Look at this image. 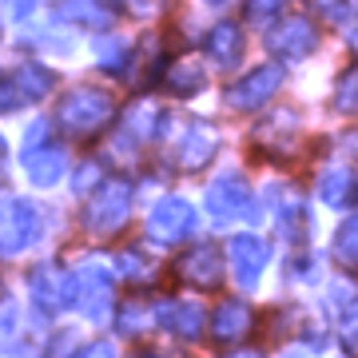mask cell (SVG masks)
<instances>
[{
    "mask_svg": "<svg viewBox=\"0 0 358 358\" xmlns=\"http://www.w3.org/2000/svg\"><path fill=\"white\" fill-rule=\"evenodd\" d=\"M40 239V211L28 199H0V255H20Z\"/></svg>",
    "mask_w": 358,
    "mask_h": 358,
    "instance_id": "3",
    "label": "cell"
},
{
    "mask_svg": "<svg viewBox=\"0 0 358 358\" xmlns=\"http://www.w3.org/2000/svg\"><path fill=\"white\" fill-rule=\"evenodd\" d=\"M247 331H251V307H247L243 299H227V303H219L215 319H211L215 343L231 346V343H239Z\"/></svg>",
    "mask_w": 358,
    "mask_h": 358,
    "instance_id": "14",
    "label": "cell"
},
{
    "mask_svg": "<svg viewBox=\"0 0 358 358\" xmlns=\"http://www.w3.org/2000/svg\"><path fill=\"white\" fill-rule=\"evenodd\" d=\"M355 195V171L350 167H327L319 179V199L327 207H346Z\"/></svg>",
    "mask_w": 358,
    "mask_h": 358,
    "instance_id": "20",
    "label": "cell"
},
{
    "mask_svg": "<svg viewBox=\"0 0 358 358\" xmlns=\"http://www.w3.org/2000/svg\"><path fill=\"white\" fill-rule=\"evenodd\" d=\"M334 259L343 263L346 271H358V211L346 219L338 235H334Z\"/></svg>",
    "mask_w": 358,
    "mask_h": 358,
    "instance_id": "25",
    "label": "cell"
},
{
    "mask_svg": "<svg viewBox=\"0 0 358 358\" xmlns=\"http://www.w3.org/2000/svg\"><path fill=\"white\" fill-rule=\"evenodd\" d=\"M227 255H231V275L239 279V287H255L263 267H267L271 251L259 235H235L227 247Z\"/></svg>",
    "mask_w": 358,
    "mask_h": 358,
    "instance_id": "13",
    "label": "cell"
},
{
    "mask_svg": "<svg viewBox=\"0 0 358 358\" xmlns=\"http://www.w3.org/2000/svg\"><path fill=\"white\" fill-rule=\"evenodd\" d=\"M334 108L346 115H358V68L338 76V84H334Z\"/></svg>",
    "mask_w": 358,
    "mask_h": 358,
    "instance_id": "27",
    "label": "cell"
},
{
    "mask_svg": "<svg viewBox=\"0 0 358 358\" xmlns=\"http://www.w3.org/2000/svg\"><path fill=\"white\" fill-rule=\"evenodd\" d=\"M28 291H32V299H36V307H40V310L56 315V310H64L68 303H76V275H64L60 267L44 263V267L32 271V279H28Z\"/></svg>",
    "mask_w": 358,
    "mask_h": 358,
    "instance_id": "7",
    "label": "cell"
},
{
    "mask_svg": "<svg viewBox=\"0 0 358 358\" xmlns=\"http://www.w3.org/2000/svg\"><path fill=\"white\" fill-rule=\"evenodd\" d=\"M96 171H100L96 164H84V167H80V179H76L80 192H88V183H96Z\"/></svg>",
    "mask_w": 358,
    "mask_h": 358,
    "instance_id": "34",
    "label": "cell"
},
{
    "mask_svg": "<svg viewBox=\"0 0 358 358\" xmlns=\"http://www.w3.org/2000/svg\"><path fill=\"white\" fill-rule=\"evenodd\" d=\"M60 16H68V20H76L84 28H108L115 13L108 8V0H64Z\"/></svg>",
    "mask_w": 358,
    "mask_h": 358,
    "instance_id": "22",
    "label": "cell"
},
{
    "mask_svg": "<svg viewBox=\"0 0 358 358\" xmlns=\"http://www.w3.org/2000/svg\"><path fill=\"white\" fill-rule=\"evenodd\" d=\"M207 56L215 60L219 68H235L239 56H243V32L231 24V20H219L207 36Z\"/></svg>",
    "mask_w": 358,
    "mask_h": 358,
    "instance_id": "16",
    "label": "cell"
},
{
    "mask_svg": "<svg viewBox=\"0 0 358 358\" xmlns=\"http://www.w3.org/2000/svg\"><path fill=\"white\" fill-rule=\"evenodd\" d=\"M148 4L152 0H124V8H131V13H148Z\"/></svg>",
    "mask_w": 358,
    "mask_h": 358,
    "instance_id": "36",
    "label": "cell"
},
{
    "mask_svg": "<svg viewBox=\"0 0 358 358\" xmlns=\"http://www.w3.org/2000/svg\"><path fill=\"white\" fill-rule=\"evenodd\" d=\"M24 171L36 187H52L56 179L64 176V152L60 148H44V143L24 148Z\"/></svg>",
    "mask_w": 358,
    "mask_h": 358,
    "instance_id": "15",
    "label": "cell"
},
{
    "mask_svg": "<svg viewBox=\"0 0 358 358\" xmlns=\"http://www.w3.org/2000/svg\"><path fill=\"white\" fill-rule=\"evenodd\" d=\"M215 152H219V131L211 124H203V120H195V124L183 128L171 155H176L179 171H199V167H207L215 159Z\"/></svg>",
    "mask_w": 358,
    "mask_h": 358,
    "instance_id": "8",
    "label": "cell"
},
{
    "mask_svg": "<svg viewBox=\"0 0 358 358\" xmlns=\"http://www.w3.org/2000/svg\"><path fill=\"white\" fill-rule=\"evenodd\" d=\"M115 271H120L128 282H148L152 279V263H148V255L136 251V247H128V251L115 255Z\"/></svg>",
    "mask_w": 358,
    "mask_h": 358,
    "instance_id": "26",
    "label": "cell"
},
{
    "mask_svg": "<svg viewBox=\"0 0 358 358\" xmlns=\"http://www.w3.org/2000/svg\"><path fill=\"white\" fill-rule=\"evenodd\" d=\"M72 358H115V346L108 343V338H96L92 346H84V350H76Z\"/></svg>",
    "mask_w": 358,
    "mask_h": 358,
    "instance_id": "30",
    "label": "cell"
},
{
    "mask_svg": "<svg viewBox=\"0 0 358 358\" xmlns=\"http://www.w3.org/2000/svg\"><path fill=\"white\" fill-rule=\"evenodd\" d=\"M159 124H164V112L152 108V103H140V108H131L128 112V120H124V128L120 131H124L128 140H136V143H148V140H155Z\"/></svg>",
    "mask_w": 358,
    "mask_h": 358,
    "instance_id": "23",
    "label": "cell"
},
{
    "mask_svg": "<svg viewBox=\"0 0 358 358\" xmlns=\"http://www.w3.org/2000/svg\"><path fill=\"white\" fill-rule=\"evenodd\" d=\"M255 148L263 155H275V159H287L299 148V115L294 112H275L271 120H263L255 128Z\"/></svg>",
    "mask_w": 358,
    "mask_h": 358,
    "instance_id": "10",
    "label": "cell"
},
{
    "mask_svg": "<svg viewBox=\"0 0 358 358\" xmlns=\"http://www.w3.org/2000/svg\"><path fill=\"white\" fill-rule=\"evenodd\" d=\"M267 44H271L275 56H282V60H303L307 52H315L319 36H315V24H310V20H303V16H287L279 28H271Z\"/></svg>",
    "mask_w": 358,
    "mask_h": 358,
    "instance_id": "12",
    "label": "cell"
},
{
    "mask_svg": "<svg viewBox=\"0 0 358 358\" xmlns=\"http://www.w3.org/2000/svg\"><path fill=\"white\" fill-rule=\"evenodd\" d=\"M4 155H8V143H4V136H0V164H4Z\"/></svg>",
    "mask_w": 358,
    "mask_h": 358,
    "instance_id": "38",
    "label": "cell"
},
{
    "mask_svg": "<svg viewBox=\"0 0 358 358\" xmlns=\"http://www.w3.org/2000/svg\"><path fill=\"white\" fill-rule=\"evenodd\" d=\"M287 8V0H247V20L251 24H267L271 16H279Z\"/></svg>",
    "mask_w": 358,
    "mask_h": 358,
    "instance_id": "28",
    "label": "cell"
},
{
    "mask_svg": "<svg viewBox=\"0 0 358 358\" xmlns=\"http://www.w3.org/2000/svg\"><path fill=\"white\" fill-rule=\"evenodd\" d=\"M128 215H131V187L124 179H108L84 207V227L92 235H115L128 223Z\"/></svg>",
    "mask_w": 358,
    "mask_h": 358,
    "instance_id": "2",
    "label": "cell"
},
{
    "mask_svg": "<svg viewBox=\"0 0 358 358\" xmlns=\"http://www.w3.org/2000/svg\"><path fill=\"white\" fill-rule=\"evenodd\" d=\"M192 231H195V207L187 199H179V195L155 203V211L148 215V235H152L155 243H179Z\"/></svg>",
    "mask_w": 358,
    "mask_h": 358,
    "instance_id": "6",
    "label": "cell"
},
{
    "mask_svg": "<svg viewBox=\"0 0 358 358\" xmlns=\"http://www.w3.org/2000/svg\"><path fill=\"white\" fill-rule=\"evenodd\" d=\"M207 211L219 219V223H247V219L259 215V203L251 187H247L239 176H219L211 187H207Z\"/></svg>",
    "mask_w": 358,
    "mask_h": 358,
    "instance_id": "4",
    "label": "cell"
},
{
    "mask_svg": "<svg viewBox=\"0 0 358 358\" xmlns=\"http://www.w3.org/2000/svg\"><path fill=\"white\" fill-rule=\"evenodd\" d=\"M211 4H227V0H211Z\"/></svg>",
    "mask_w": 358,
    "mask_h": 358,
    "instance_id": "40",
    "label": "cell"
},
{
    "mask_svg": "<svg viewBox=\"0 0 358 358\" xmlns=\"http://www.w3.org/2000/svg\"><path fill=\"white\" fill-rule=\"evenodd\" d=\"M16 103V92H13V80H0V112H8Z\"/></svg>",
    "mask_w": 358,
    "mask_h": 358,
    "instance_id": "33",
    "label": "cell"
},
{
    "mask_svg": "<svg viewBox=\"0 0 358 358\" xmlns=\"http://www.w3.org/2000/svg\"><path fill=\"white\" fill-rule=\"evenodd\" d=\"M331 307L338 310V331H343V346L350 355H358V291L350 287H331Z\"/></svg>",
    "mask_w": 358,
    "mask_h": 358,
    "instance_id": "18",
    "label": "cell"
},
{
    "mask_svg": "<svg viewBox=\"0 0 358 358\" xmlns=\"http://www.w3.org/2000/svg\"><path fill=\"white\" fill-rule=\"evenodd\" d=\"M112 275H108V267H100V263H84V267L76 271V307L84 319L92 322H103L108 319V310H112Z\"/></svg>",
    "mask_w": 358,
    "mask_h": 358,
    "instance_id": "5",
    "label": "cell"
},
{
    "mask_svg": "<svg viewBox=\"0 0 358 358\" xmlns=\"http://www.w3.org/2000/svg\"><path fill=\"white\" fill-rule=\"evenodd\" d=\"M327 16H331V20H338V24H343L346 16H350V0H331V4H327Z\"/></svg>",
    "mask_w": 358,
    "mask_h": 358,
    "instance_id": "31",
    "label": "cell"
},
{
    "mask_svg": "<svg viewBox=\"0 0 358 358\" xmlns=\"http://www.w3.org/2000/svg\"><path fill=\"white\" fill-rule=\"evenodd\" d=\"M13 92H16V103H36L44 100L52 92V84H56V76H52L48 68H40V64H24V68H16L13 76Z\"/></svg>",
    "mask_w": 358,
    "mask_h": 358,
    "instance_id": "19",
    "label": "cell"
},
{
    "mask_svg": "<svg viewBox=\"0 0 358 358\" xmlns=\"http://www.w3.org/2000/svg\"><path fill=\"white\" fill-rule=\"evenodd\" d=\"M227 358H263V350L259 346H243V350H231Z\"/></svg>",
    "mask_w": 358,
    "mask_h": 358,
    "instance_id": "35",
    "label": "cell"
},
{
    "mask_svg": "<svg viewBox=\"0 0 358 358\" xmlns=\"http://www.w3.org/2000/svg\"><path fill=\"white\" fill-rule=\"evenodd\" d=\"M355 52H358V28H355Z\"/></svg>",
    "mask_w": 358,
    "mask_h": 358,
    "instance_id": "39",
    "label": "cell"
},
{
    "mask_svg": "<svg viewBox=\"0 0 358 358\" xmlns=\"http://www.w3.org/2000/svg\"><path fill=\"white\" fill-rule=\"evenodd\" d=\"M124 60H128V48H124L120 40H103L100 44V64L115 68V64H124Z\"/></svg>",
    "mask_w": 358,
    "mask_h": 358,
    "instance_id": "29",
    "label": "cell"
},
{
    "mask_svg": "<svg viewBox=\"0 0 358 358\" xmlns=\"http://www.w3.org/2000/svg\"><path fill=\"white\" fill-rule=\"evenodd\" d=\"M112 115H115L112 92L80 84V88H72L64 100H60L56 124H60V131L72 136V140H88V136H96V131H103L108 124H112Z\"/></svg>",
    "mask_w": 358,
    "mask_h": 358,
    "instance_id": "1",
    "label": "cell"
},
{
    "mask_svg": "<svg viewBox=\"0 0 358 358\" xmlns=\"http://www.w3.org/2000/svg\"><path fill=\"white\" fill-rule=\"evenodd\" d=\"M32 8H36V0H8V13H13L16 20H24V16H32Z\"/></svg>",
    "mask_w": 358,
    "mask_h": 358,
    "instance_id": "32",
    "label": "cell"
},
{
    "mask_svg": "<svg viewBox=\"0 0 358 358\" xmlns=\"http://www.w3.org/2000/svg\"><path fill=\"white\" fill-rule=\"evenodd\" d=\"M140 358H171V355H159V350H143Z\"/></svg>",
    "mask_w": 358,
    "mask_h": 358,
    "instance_id": "37",
    "label": "cell"
},
{
    "mask_svg": "<svg viewBox=\"0 0 358 358\" xmlns=\"http://www.w3.org/2000/svg\"><path fill=\"white\" fill-rule=\"evenodd\" d=\"M164 84H167V92H176V96H195V92L203 88V64H199L195 56H183V60H176V64L167 68Z\"/></svg>",
    "mask_w": 358,
    "mask_h": 358,
    "instance_id": "21",
    "label": "cell"
},
{
    "mask_svg": "<svg viewBox=\"0 0 358 358\" xmlns=\"http://www.w3.org/2000/svg\"><path fill=\"white\" fill-rule=\"evenodd\" d=\"M159 322H164V331L179 334V338H199V331H203V307L199 303H164L159 307Z\"/></svg>",
    "mask_w": 358,
    "mask_h": 358,
    "instance_id": "17",
    "label": "cell"
},
{
    "mask_svg": "<svg viewBox=\"0 0 358 358\" xmlns=\"http://www.w3.org/2000/svg\"><path fill=\"white\" fill-rule=\"evenodd\" d=\"M176 271H179V279L192 282V287H199V291H215L219 279H223V259H219V247L215 243L192 247V251L176 263Z\"/></svg>",
    "mask_w": 358,
    "mask_h": 358,
    "instance_id": "11",
    "label": "cell"
},
{
    "mask_svg": "<svg viewBox=\"0 0 358 358\" xmlns=\"http://www.w3.org/2000/svg\"><path fill=\"white\" fill-rule=\"evenodd\" d=\"M155 322H159V307L148 303V299H131L120 310V331L124 334H143V331H152Z\"/></svg>",
    "mask_w": 358,
    "mask_h": 358,
    "instance_id": "24",
    "label": "cell"
},
{
    "mask_svg": "<svg viewBox=\"0 0 358 358\" xmlns=\"http://www.w3.org/2000/svg\"><path fill=\"white\" fill-rule=\"evenodd\" d=\"M279 80H282V72L275 64H263V68H255L251 76H243L239 84H231L227 88V103L235 108V112H251V108H263V103L279 92Z\"/></svg>",
    "mask_w": 358,
    "mask_h": 358,
    "instance_id": "9",
    "label": "cell"
}]
</instances>
